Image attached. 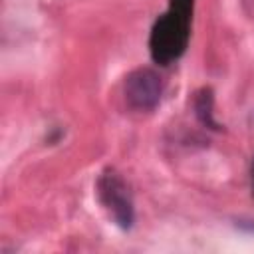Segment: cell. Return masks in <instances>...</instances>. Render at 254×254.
<instances>
[{"instance_id":"cell-3","label":"cell","mask_w":254,"mask_h":254,"mask_svg":"<svg viewBox=\"0 0 254 254\" xmlns=\"http://www.w3.org/2000/svg\"><path fill=\"white\" fill-rule=\"evenodd\" d=\"M163 95V79L151 67H137L127 73L123 83L125 103L133 111H153Z\"/></svg>"},{"instance_id":"cell-6","label":"cell","mask_w":254,"mask_h":254,"mask_svg":"<svg viewBox=\"0 0 254 254\" xmlns=\"http://www.w3.org/2000/svg\"><path fill=\"white\" fill-rule=\"evenodd\" d=\"M250 189H252V196H254V157L250 163Z\"/></svg>"},{"instance_id":"cell-2","label":"cell","mask_w":254,"mask_h":254,"mask_svg":"<svg viewBox=\"0 0 254 254\" xmlns=\"http://www.w3.org/2000/svg\"><path fill=\"white\" fill-rule=\"evenodd\" d=\"M97 196H99V202L105 206V210L109 212V216L113 218V222L119 228H123V230L133 228V224H135L133 196H131L127 183L117 173L105 171L97 179Z\"/></svg>"},{"instance_id":"cell-1","label":"cell","mask_w":254,"mask_h":254,"mask_svg":"<svg viewBox=\"0 0 254 254\" xmlns=\"http://www.w3.org/2000/svg\"><path fill=\"white\" fill-rule=\"evenodd\" d=\"M194 0H169V8L161 14L149 36V52L155 64L169 65L177 62L190 38V18Z\"/></svg>"},{"instance_id":"cell-4","label":"cell","mask_w":254,"mask_h":254,"mask_svg":"<svg viewBox=\"0 0 254 254\" xmlns=\"http://www.w3.org/2000/svg\"><path fill=\"white\" fill-rule=\"evenodd\" d=\"M194 115L196 119L210 129H220L218 123L214 121V95L210 87H202L194 95Z\"/></svg>"},{"instance_id":"cell-5","label":"cell","mask_w":254,"mask_h":254,"mask_svg":"<svg viewBox=\"0 0 254 254\" xmlns=\"http://www.w3.org/2000/svg\"><path fill=\"white\" fill-rule=\"evenodd\" d=\"M236 226H240L246 232H254V220H238Z\"/></svg>"}]
</instances>
